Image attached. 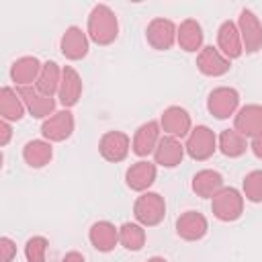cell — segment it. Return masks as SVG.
Returning a JSON list of instances; mask_svg holds the SVG:
<instances>
[{
  "label": "cell",
  "mask_w": 262,
  "mask_h": 262,
  "mask_svg": "<svg viewBox=\"0 0 262 262\" xmlns=\"http://www.w3.org/2000/svg\"><path fill=\"white\" fill-rule=\"evenodd\" d=\"M86 33H88L90 41L100 47L115 43V39L119 37V18H117L115 10L106 4H94L88 14Z\"/></svg>",
  "instance_id": "obj_1"
},
{
  "label": "cell",
  "mask_w": 262,
  "mask_h": 262,
  "mask_svg": "<svg viewBox=\"0 0 262 262\" xmlns=\"http://www.w3.org/2000/svg\"><path fill=\"white\" fill-rule=\"evenodd\" d=\"M133 217L143 227H156L166 217V201L160 192L145 190L133 203Z\"/></svg>",
  "instance_id": "obj_2"
},
{
  "label": "cell",
  "mask_w": 262,
  "mask_h": 262,
  "mask_svg": "<svg viewBox=\"0 0 262 262\" xmlns=\"http://www.w3.org/2000/svg\"><path fill=\"white\" fill-rule=\"evenodd\" d=\"M244 194L233 186H223L211 199V213L217 221L231 223L244 215Z\"/></svg>",
  "instance_id": "obj_3"
},
{
  "label": "cell",
  "mask_w": 262,
  "mask_h": 262,
  "mask_svg": "<svg viewBox=\"0 0 262 262\" xmlns=\"http://www.w3.org/2000/svg\"><path fill=\"white\" fill-rule=\"evenodd\" d=\"M184 149H186V156L190 160H194V162L209 160L217 151V135H215V131L211 127H207V125L192 127V131L186 137Z\"/></svg>",
  "instance_id": "obj_4"
},
{
  "label": "cell",
  "mask_w": 262,
  "mask_h": 262,
  "mask_svg": "<svg viewBox=\"0 0 262 262\" xmlns=\"http://www.w3.org/2000/svg\"><path fill=\"white\" fill-rule=\"evenodd\" d=\"M207 111L219 121L235 117V113L239 111V92L231 86L213 88L207 96Z\"/></svg>",
  "instance_id": "obj_5"
},
{
  "label": "cell",
  "mask_w": 262,
  "mask_h": 262,
  "mask_svg": "<svg viewBox=\"0 0 262 262\" xmlns=\"http://www.w3.org/2000/svg\"><path fill=\"white\" fill-rule=\"evenodd\" d=\"M74 129H76L74 113L70 108H61L41 123V137L51 143H59V141L70 139Z\"/></svg>",
  "instance_id": "obj_6"
},
{
  "label": "cell",
  "mask_w": 262,
  "mask_h": 262,
  "mask_svg": "<svg viewBox=\"0 0 262 262\" xmlns=\"http://www.w3.org/2000/svg\"><path fill=\"white\" fill-rule=\"evenodd\" d=\"M176 35H178V27L170 18H164V16L151 18L145 27V41L156 51L172 49V45L176 43Z\"/></svg>",
  "instance_id": "obj_7"
},
{
  "label": "cell",
  "mask_w": 262,
  "mask_h": 262,
  "mask_svg": "<svg viewBox=\"0 0 262 262\" xmlns=\"http://www.w3.org/2000/svg\"><path fill=\"white\" fill-rule=\"evenodd\" d=\"M237 29L244 45V53H258L262 49V23L254 10L242 8L237 16Z\"/></svg>",
  "instance_id": "obj_8"
},
{
  "label": "cell",
  "mask_w": 262,
  "mask_h": 262,
  "mask_svg": "<svg viewBox=\"0 0 262 262\" xmlns=\"http://www.w3.org/2000/svg\"><path fill=\"white\" fill-rule=\"evenodd\" d=\"M160 127H162V133L164 135H170V137H176V139H182V137H188V133L192 131V119H190V113L178 104H172L168 108L162 111L160 115Z\"/></svg>",
  "instance_id": "obj_9"
},
{
  "label": "cell",
  "mask_w": 262,
  "mask_h": 262,
  "mask_svg": "<svg viewBox=\"0 0 262 262\" xmlns=\"http://www.w3.org/2000/svg\"><path fill=\"white\" fill-rule=\"evenodd\" d=\"M88 49H90V37L86 31H82L76 25H72L63 31V35L59 39V51L66 59L80 61L88 55Z\"/></svg>",
  "instance_id": "obj_10"
},
{
  "label": "cell",
  "mask_w": 262,
  "mask_h": 262,
  "mask_svg": "<svg viewBox=\"0 0 262 262\" xmlns=\"http://www.w3.org/2000/svg\"><path fill=\"white\" fill-rule=\"evenodd\" d=\"M98 151L111 164L123 162L131 151V137L125 131H106L98 141Z\"/></svg>",
  "instance_id": "obj_11"
},
{
  "label": "cell",
  "mask_w": 262,
  "mask_h": 262,
  "mask_svg": "<svg viewBox=\"0 0 262 262\" xmlns=\"http://www.w3.org/2000/svg\"><path fill=\"white\" fill-rule=\"evenodd\" d=\"M162 139V127L160 121H147L143 125L137 127V131L133 133L131 139V151L139 158H147L156 151L158 143Z\"/></svg>",
  "instance_id": "obj_12"
},
{
  "label": "cell",
  "mask_w": 262,
  "mask_h": 262,
  "mask_svg": "<svg viewBox=\"0 0 262 262\" xmlns=\"http://www.w3.org/2000/svg\"><path fill=\"white\" fill-rule=\"evenodd\" d=\"M209 221L201 211H184L176 219V235L184 242H199L207 235Z\"/></svg>",
  "instance_id": "obj_13"
},
{
  "label": "cell",
  "mask_w": 262,
  "mask_h": 262,
  "mask_svg": "<svg viewBox=\"0 0 262 262\" xmlns=\"http://www.w3.org/2000/svg\"><path fill=\"white\" fill-rule=\"evenodd\" d=\"M196 70L203 76L209 78H219L225 76L231 70V61L213 45H205L199 53H196Z\"/></svg>",
  "instance_id": "obj_14"
},
{
  "label": "cell",
  "mask_w": 262,
  "mask_h": 262,
  "mask_svg": "<svg viewBox=\"0 0 262 262\" xmlns=\"http://www.w3.org/2000/svg\"><path fill=\"white\" fill-rule=\"evenodd\" d=\"M25 106H27V113L33 117V119H49L53 113H55V98L53 96H45L41 94L35 86H25V88H16Z\"/></svg>",
  "instance_id": "obj_15"
},
{
  "label": "cell",
  "mask_w": 262,
  "mask_h": 262,
  "mask_svg": "<svg viewBox=\"0 0 262 262\" xmlns=\"http://www.w3.org/2000/svg\"><path fill=\"white\" fill-rule=\"evenodd\" d=\"M158 178V166L149 160H139L131 164L125 172V184L135 192H145Z\"/></svg>",
  "instance_id": "obj_16"
},
{
  "label": "cell",
  "mask_w": 262,
  "mask_h": 262,
  "mask_svg": "<svg viewBox=\"0 0 262 262\" xmlns=\"http://www.w3.org/2000/svg\"><path fill=\"white\" fill-rule=\"evenodd\" d=\"M217 49L231 61L244 55V45H242V37H239V29L237 23L233 20H223L217 29Z\"/></svg>",
  "instance_id": "obj_17"
},
{
  "label": "cell",
  "mask_w": 262,
  "mask_h": 262,
  "mask_svg": "<svg viewBox=\"0 0 262 262\" xmlns=\"http://www.w3.org/2000/svg\"><path fill=\"white\" fill-rule=\"evenodd\" d=\"M82 78L76 72V68L72 66H63L61 68V84L57 90V100L63 108H72L78 104V100L82 98Z\"/></svg>",
  "instance_id": "obj_18"
},
{
  "label": "cell",
  "mask_w": 262,
  "mask_h": 262,
  "mask_svg": "<svg viewBox=\"0 0 262 262\" xmlns=\"http://www.w3.org/2000/svg\"><path fill=\"white\" fill-rule=\"evenodd\" d=\"M184 143L176 137H170V135H162L156 151H154V164L156 166H162V168H176L182 164L184 160Z\"/></svg>",
  "instance_id": "obj_19"
},
{
  "label": "cell",
  "mask_w": 262,
  "mask_h": 262,
  "mask_svg": "<svg viewBox=\"0 0 262 262\" xmlns=\"http://www.w3.org/2000/svg\"><path fill=\"white\" fill-rule=\"evenodd\" d=\"M88 239H90L94 250H98L102 254H108L119 246V227L115 223L106 221V219L96 221L88 229Z\"/></svg>",
  "instance_id": "obj_20"
},
{
  "label": "cell",
  "mask_w": 262,
  "mask_h": 262,
  "mask_svg": "<svg viewBox=\"0 0 262 262\" xmlns=\"http://www.w3.org/2000/svg\"><path fill=\"white\" fill-rule=\"evenodd\" d=\"M43 63L35 55H23L10 66V80L16 84V88L25 86H35L39 74H41Z\"/></svg>",
  "instance_id": "obj_21"
},
{
  "label": "cell",
  "mask_w": 262,
  "mask_h": 262,
  "mask_svg": "<svg viewBox=\"0 0 262 262\" xmlns=\"http://www.w3.org/2000/svg\"><path fill=\"white\" fill-rule=\"evenodd\" d=\"M233 129L244 137H256L262 133V104H246L233 117Z\"/></svg>",
  "instance_id": "obj_22"
},
{
  "label": "cell",
  "mask_w": 262,
  "mask_h": 262,
  "mask_svg": "<svg viewBox=\"0 0 262 262\" xmlns=\"http://www.w3.org/2000/svg\"><path fill=\"white\" fill-rule=\"evenodd\" d=\"M176 43L180 45L182 51L186 53H199L205 45V33L203 27L196 18H184L178 25V35H176Z\"/></svg>",
  "instance_id": "obj_23"
},
{
  "label": "cell",
  "mask_w": 262,
  "mask_h": 262,
  "mask_svg": "<svg viewBox=\"0 0 262 262\" xmlns=\"http://www.w3.org/2000/svg\"><path fill=\"white\" fill-rule=\"evenodd\" d=\"M223 176L217 172V170H211V168H205V170H199L192 180H190V188L196 196L201 199H213L221 188H223Z\"/></svg>",
  "instance_id": "obj_24"
},
{
  "label": "cell",
  "mask_w": 262,
  "mask_h": 262,
  "mask_svg": "<svg viewBox=\"0 0 262 262\" xmlns=\"http://www.w3.org/2000/svg\"><path fill=\"white\" fill-rule=\"evenodd\" d=\"M23 160L29 168H45L53 160V145L47 139H31L23 147Z\"/></svg>",
  "instance_id": "obj_25"
},
{
  "label": "cell",
  "mask_w": 262,
  "mask_h": 262,
  "mask_svg": "<svg viewBox=\"0 0 262 262\" xmlns=\"http://www.w3.org/2000/svg\"><path fill=\"white\" fill-rule=\"evenodd\" d=\"M27 113V106L18 94L16 88L12 86H2L0 90V117L2 121H8V123H14V121H20Z\"/></svg>",
  "instance_id": "obj_26"
},
{
  "label": "cell",
  "mask_w": 262,
  "mask_h": 262,
  "mask_svg": "<svg viewBox=\"0 0 262 262\" xmlns=\"http://www.w3.org/2000/svg\"><path fill=\"white\" fill-rule=\"evenodd\" d=\"M217 149L225 158H239L250 149V141L248 137H244L239 131L231 127V129H223L217 135Z\"/></svg>",
  "instance_id": "obj_27"
},
{
  "label": "cell",
  "mask_w": 262,
  "mask_h": 262,
  "mask_svg": "<svg viewBox=\"0 0 262 262\" xmlns=\"http://www.w3.org/2000/svg\"><path fill=\"white\" fill-rule=\"evenodd\" d=\"M59 84H61V68L55 63V61H45L43 68H41V74L35 82V88L45 94V96H57V90H59Z\"/></svg>",
  "instance_id": "obj_28"
},
{
  "label": "cell",
  "mask_w": 262,
  "mask_h": 262,
  "mask_svg": "<svg viewBox=\"0 0 262 262\" xmlns=\"http://www.w3.org/2000/svg\"><path fill=\"white\" fill-rule=\"evenodd\" d=\"M119 244L129 252H139L145 246V227L137 221H125L119 227Z\"/></svg>",
  "instance_id": "obj_29"
},
{
  "label": "cell",
  "mask_w": 262,
  "mask_h": 262,
  "mask_svg": "<svg viewBox=\"0 0 262 262\" xmlns=\"http://www.w3.org/2000/svg\"><path fill=\"white\" fill-rule=\"evenodd\" d=\"M242 194L250 203H262V170H252L244 176Z\"/></svg>",
  "instance_id": "obj_30"
},
{
  "label": "cell",
  "mask_w": 262,
  "mask_h": 262,
  "mask_svg": "<svg viewBox=\"0 0 262 262\" xmlns=\"http://www.w3.org/2000/svg\"><path fill=\"white\" fill-rule=\"evenodd\" d=\"M47 248L49 239L45 235H33L25 244V258L27 262H47Z\"/></svg>",
  "instance_id": "obj_31"
},
{
  "label": "cell",
  "mask_w": 262,
  "mask_h": 262,
  "mask_svg": "<svg viewBox=\"0 0 262 262\" xmlns=\"http://www.w3.org/2000/svg\"><path fill=\"white\" fill-rule=\"evenodd\" d=\"M14 256H16V244L8 235H2L0 237V262H12Z\"/></svg>",
  "instance_id": "obj_32"
},
{
  "label": "cell",
  "mask_w": 262,
  "mask_h": 262,
  "mask_svg": "<svg viewBox=\"0 0 262 262\" xmlns=\"http://www.w3.org/2000/svg\"><path fill=\"white\" fill-rule=\"evenodd\" d=\"M12 137V127L8 121H0V145H8Z\"/></svg>",
  "instance_id": "obj_33"
},
{
  "label": "cell",
  "mask_w": 262,
  "mask_h": 262,
  "mask_svg": "<svg viewBox=\"0 0 262 262\" xmlns=\"http://www.w3.org/2000/svg\"><path fill=\"white\" fill-rule=\"evenodd\" d=\"M250 149H252V154H254L258 160H262V133H258L256 137L250 139Z\"/></svg>",
  "instance_id": "obj_34"
},
{
  "label": "cell",
  "mask_w": 262,
  "mask_h": 262,
  "mask_svg": "<svg viewBox=\"0 0 262 262\" xmlns=\"http://www.w3.org/2000/svg\"><path fill=\"white\" fill-rule=\"evenodd\" d=\"M59 262H86V258H84V254H80L78 250H72V252H68Z\"/></svg>",
  "instance_id": "obj_35"
},
{
  "label": "cell",
  "mask_w": 262,
  "mask_h": 262,
  "mask_svg": "<svg viewBox=\"0 0 262 262\" xmlns=\"http://www.w3.org/2000/svg\"><path fill=\"white\" fill-rule=\"evenodd\" d=\"M145 262H168L166 258H162V256H151V258H147Z\"/></svg>",
  "instance_id": "obj_36"
}]
</instances>
